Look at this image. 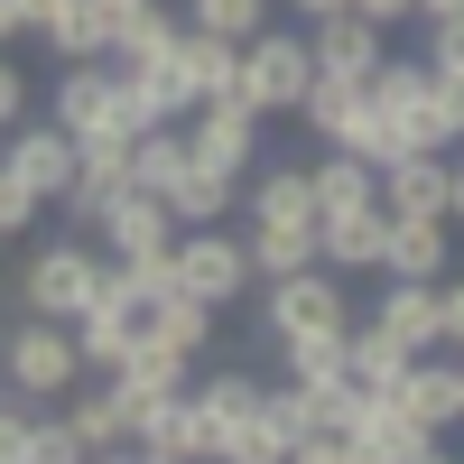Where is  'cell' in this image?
Instances as JSON below:
<instances>
[{"instance_id":"29","label":"cell","mask_w":464,"mask_h":464,"mask_svg":"<svg viewBox=\"0 0 464 464\" xmlns=\"http://www.w3.org/2000/svg\"><path fill=\"white\" fill-rule=\"evenodd\" d=\"M353 111H362V84H353V74H316V84H306V102H297V121H306V130H316V140L334 149Z\"/></svg>"},{"instance_id":"31","label":"cell","mask_w":464,"mask_h":464,"mask_svg":"<svg viewBox=\"0 0 464 464\" xmlns=\"http://www.w3.org/2000/svg\"><path fill=\"white\" fill-rule=\"evenodd\" d=\"M186 28H205V37H232V47H251V37L269 28V0H186Z\"/></svg>"},{"instance_id":"12","label":"cell","mask_w":464,"mask_h":464,"mask_svg":"<svg viewBox=\"0 0 464 464\" xmlns=\"http://www.w3.org/2000/svg\"><path fill=\"white\" fill-rule=\"evenodd\" d=\"M140 446L149 455H177V464H214V418L196 391H177V400H149L140 409Z\"/></svg>"},{"instance_id":"52","label":"cell","mask_w":464,"mask_h":464,"mask_svg":"<svg viewBox=\"0 0 464 464\" xmlns=\"http://www.w3.org/2000/svg\"><path fill=\"white\" fill-rule=\"evenodd\" d=\"M0 353H10V334H0Z\"/></svg>"},{"instance_id":"47","label":"cell","mask_w":464,"mask_h":464,"mask_svg":"<svg viewBox=\"0 0 464 464\" xmlns=\"http://www.w3.org/2000/svg\"><path fill=\"white\" fill-rule=\"evenodd\" d=\"M28 37V19H19V0H0V47H19Z\"/></svg>"},{"instance_id":"7","label":"cell","mask_w":464,"mask_h":464,"mask_svg":"<svg viewBox=\"0 0 464 464\" xmlns=\"http://www.w3.org/2000/svg\"><path fill=\"white\" fill-rule=\"evenodd\" d=\"M446 205H455V149H409L400 168H381V214L446 223Z\"/></svg>"},{"instance_id":"27","label":"cell","mask_w":464,"mask_h":464,"mask_svg":"<svg viewBox=\"0 0 464 464\" xmlns=\"http://www.w3.org/2000/svg\"><path fill=\"white\" fill-rule=\"evenodd\" d=\"M214 316H223V306H205V297H159V306H149V334H159V343H177V353H214Z\"/></svg>"},{"instance_id":"39","label":"cell","mask_w":464,"mask_h":464,"mask_svg":"<svg viewBox=\"0 0 464 464\" xmlns=\"http://www.w3.org/2000/svg\"><path fill=\"white\" fill-rule=\"evenodd\" d=\"M269 418H279L288 437H316V391H306V381H288V391H269Z\"/></svg>"},{"instance_id":"24","label":"cell","mask_w":464,"mask_h":464,"mask_svg":"<svg viewBox=\"0 0 464 464\" xmlns=\"http://www.w3.org/2000/svg\"><path fill=\"white\" fill-rule=\"evenodd\" d=\"M65 418H74V437H84L93 455L140 446V428H130V409H121V391H111V381H93V391H65Z\"/></svg>"},{"instance_id":"34","label":"cell","mask_w":464,"mask_h":464,"mask_svg":"<svg viewBox=\"0 0 464 464\" xmlns=\"http://www.w3.org/2000/svg\"><path fill=\"white\" fill-rule=\"evenodd\" d=\"M28 464H93V446L74 437L65 409H37V418H28Z\"/></svg>"},{"instance_id":"21","label":"cell","mask_w":464,"mask_h":464,"mask_svg":"<svg viewBox=\"0 0 464 464\" xmlns=\"http://www.w3.org/2000/svg\"><path fill=\"white\" fill-rule=\"evenodd\" d=\"M37 47H47V56H65V65H111L121 28H111V19L93 10V0H74L65 19H47V28H37Z\"/></svg>"},{"instance_id":"26","label":"cell","mask_w":464,"mask_h":464,"mask_svg":"<svg viewBox=\"0 0 464 464\" xmlns=\"http://www.w3.org/2000/svg\"><path fill=\"white\" fill-rule=\"evenodd\" d=\"M288 428L269 418V400H260V418H232V428H214V464H288Z\"/></svg>"},{"instance_id":"5","label":"cell","mask_w":464,"mask_h":464,"mask_svg":"<svg viewBox=\"0 0 464 464\" xmlns=\"http://www.w3.org/2000/svg\"><path fill=\"white\" fill-rule=\"evenodd\" d=\"M260 279L251 269V242H232L223 223H196V232H177V288L186 297H205V306H232Z\"/></svg>"},{"instance_id":"19","label":"cell","mask_w":464,"mask_h":464,"mask_svg":"<svg viewBox=\"0 0 464 464\" xmlns=\"http://www.w3.org/2000/svg\"><path fill=\"white\" fill-rule=\"evenodd\" d=\"M242 242H251L260 288H269V279H297V269H316V260H325L316 223H242Z\"/></svg>"},{"instance_id":"6","label":"cell","mask_w":464,"mask_h":464,"mask_svg":"<svg viewBox=\"0 0 464 464\" xmlns=\"http://www.w3.org/2000/svg\"><path fill=\"white\" fill-rule=\"evenodd\" d=\"M260 121H269V111H260V102H242V93L196 102V111H186V149H196V168L242 177V168H251V149H260Z\"/></svg>"},{"instance_id":"23","label":"cell","mask_w":464,"mask_h":464,"mask_svg":"<svg viewBox=\"0 0 464 464\" xmlns=\"http://www.w3.org/2000/svg\"><path fill=\"white\" fill-rule=\"evenodd\" d=\"M362 205H381V168L353 159V149H325L316 159V223L325 214H362Z\"/></svg>"},{"instance_id":"4","label":"cell","mask_w":464,"mask_h":464,"mask_svg":"<svg viewBox=\"0 0 464 464\" xmlns=\"http://www.w3.org/2000/svg\"><path fill=\"white\" fill-rule=\"evenodd\" d=\"M306 84H316V47H306V28H260L251 47H242V102L297 111Z\"/></svg>"},{"instance_id":"22","label":"cell","mask_w":464,"mask_h":464,"mask_svg":"<svg viewBox=\"0 0 464 464\" xmlns=\"http://www.w3.org/2000/svg\"><path fill=\"white\" fill-rule=\"evenodd\" d=\"M102 297L130 306V316H149L159 297H177V251H130V260H111V269H102Z\"/></svg>"},{"instance_id":"9","label":"cell","mask_w":464,"mask_h":464,"mask_svg":"<svg viewBox=\"0 0 464 464\" xmlns=\"http://www.w3.org/2000/svg\"><path fill=\"white\" fill-rule=\"evenodd\" d=\"M372 325H381V334H400L409 353H446V306H437V279H381Z\"/></svg>"},{"instance_id":"46","label":"cell","mask_w":464,"mask_h":464,"mask_svg":"<svg viewBox=\"0 0 464 464\" xmlns=\"http://www.w3.org/2000/svg\"><path fill=\"white\" fill-rule=\"evenodd\" d=\"M93 10H102V19H111V28H130V19H140V10H159V0H93Z\"/></svg>"},{"instance_id":"11","label":"cell","mask_w":464,"mask_h":464,"mask_svg":"<svg viewBox=\"0 0 464 464\" xmlns=\"http://www.w3.org/2000/svg\"><path fill=\"white\" fill-rule=\"evenodd\" d=\"M93 242H102L111 260H130V251H177V205L159 196V186H130V196L102 214Z\"/></svg>"},{"instance_id":"8","label":"cell","mask_w":464,"mask_h":464,"mask_svg":"<svg viewBox=\"0 0 464 464\" xmlns=\"http://www.w3.org/2000/svg\"><path fill=\"white\" fill-rule=\"evenodd\" d=\"M0 149H10V168H19V177L37 186V196H47V205L74 186V168H84V149H74V130L56 121V111H47V121H19Z\"/></svg>"},{"instance_id":"40","label":"cell","mask_w":464,"mask_h":464,"mask_svg":"<svg viewBox=\"0 0 464 464\" xmlns=\"http://www.w3.org/2000/svg\"><path fill=\"white\" fill-rule=\"evenodd\" d=\"M19 121H28V74H19V56H10V47H0V140H10Z\"/></svg>"},{"instance_id":"2","label":"cell","mask_w":464,"mask_h":464,"mask_svg":"<svg viewBox=\"0 0 464 464\" xmlns=\"http://www.w3.org/2000/svg\"><path fill=\"white\" fill-rule=\"evenodd\" d=\"M102 269H111V251L93 260V242H47V251H28V269H19V306H28V316L74 325L102 297Z\"/></svg>"},{"instance_id":"16","label":"cell","mask_w":464,"mask_h":464,"mask_svg":"<svg viewBox=\"0 0 464 464\" xmlns=\"http://www.w3.org/2000/svg\"><path fill=\"white\" fill-rule=\"evenodd\" d=\"M400 409L418 418V428H464V362H446V353H418L409 362V381H400Z\"/></svg>"},{"instance_id":"20","label":"cell","mask_w":464,"mask_h":464,"mask_svg":"<svg viewBox=\"0 0 464 464\" xmlns=\"http://www.w3.org/2000/svg\"><path fill=\"white\" fill-rule=\"evenodd\" d=\"M242 223H316V168H260Z\"/></svg>"},{"instance_id":"50","label":"cell","mask_w":464,"mask_h":464,"mask_svg":"<svg viewBox=\"0 0 464 464\" xmlns=\"http://www.w3.org/2000/svg\"><path fill=\"white\" fill-rule=\"evenodd\" d=\"M446 223H464V159H455V205H446Z\"/></svg>"},{"instance_id":"51","label":"cell","mask_w":464,"mask_h":464,"mask_svg":"<svg viewBox=\"0 0 464 464\" xmlns=\"http://www.w3.org/2000/svg\"><path fill=\"white\" fill-rule=\"evenodd\" d=\"M418 464H464V455H446V437H437V446H428V455H418Z\"/></svg>"},{"instance_id":"43","label":"cell","mask_w":464,"mask_h":464,"mask_svg":"<svg viewBox=\"0 0 464 464\" xmlns=\"http://www.w3.org/2000/svg\"><path fill=\"white\" fill-rule=\"evenodd\" d=\"M353 10H362L372 28H400V19H418V0H353Z\"/></svg>"},{"instance_id":"10","label":"cell","mask_w":464,"mask_h":464,"mask_svg":"<svg viewBox=\"0 0 464 464\" xmlns=\"http://www.w3.org/2000/svg\"><path fill=\"white\" fill-rule=\"evenodd\" d=\"M306 47H316V74H353V84H372V74L391 65V28H372L362 10H343V19L306 28Z\"/></svg>"},{"instance_id":"37","label":"cell","mask_w":464,"mask_h":464,"mask_svg":"<svg viewBox=\"0 0 464 464\" xmlns=\"http://www.w3.org/2000/svg\"><path fill=\"white\" fill-rule=\"evenodd\" d=\"M428 74L464 84V19H428Z\"/></svg>"},{"instance_id":"49","label":"cell","mask_w":464,"mask_h":464,"mask_svg":"<svg viewBox=\"0 0 464 464\" xmlns=\"http://www.w3.org/2000/svg\"><path fill=\"white\" fill-rule=\"evenodd\" d=\"M418 19H464V0H418Z\"/></svg>"},{"instance_id":"35","label":"cell","mask_w":464,"mask_h":464,"mask_svg":"<svg viewBox=\"0 0 464 464\" xmlns=\"http://www.w3.org/2000/svg\"><path fill=\"white\" fill-rule=\"evenodd\" d=\"M428 84H437V74H428V56H391V65L372 74V102H381V111H409Z\"/></svg>"},{"instance_id":"48","label":"cell","mask_w":464,"mask_h":464,"mask_svg":"<svg viewBox=\"0 0 464 464\" xmlns=\"http://www.w3.org/2000/svg\"><path fill=\"white\" fill-rule=\"evenodd\" d=\"M93 464H168V455H149V446H111V455H93Z\"/></svg>"},{"instance_id":"41","label":"cell","mask_w":464,"mask_h":464,"mask_svg":"<svg viewBox=\"0 0 464 464\" xmlns=\"http://www.w3.org/2000/svg\"><path fill=\"white\" fill-rule=\"evenodd\" d=\"M288 464H353V437H297Z\"/></svg>"},{"instance_id":"15","label":"cell","mask_w":464,"mask_h":464,"mask_svg":"<svg viewBox=\"0 0 464 464\" xmlns=\"http://www.w3.org/2000/svg\"><path fill=\"white\" fill-rule=\"evenodd\" d=\"M325 242V269H343V279H381V251H391V214L362 205V214H325L316 223Z\"/></svg>"},{"instance_id":"18","label":"cell","mask_w":464,"mask_h":464,"mask_svg":"<svg viewBox=\"0 0 464 464\" xmlns=\"http://www.w3.org/2000/svg\"><path fill=\"white\" fill-rule=\"evenodd\" d=\"M446 260H455V223H409V214H391L381 279H446Z\"/></svg>"},{"instance_id":"45","label":"cell","mask_w":464,"mask_h":464,"mask_svg":"<svg viewBox=\"0 0 464 464\" xmlns=\"http://www.w3.org/2000/svg\"><path fill=\"white\" fill-rule=\"evenodd\" d=\"M288 10H297L306 28H316V19H343V10H353V0H288Z\"/></svg>"},{"instance_id":"17","label":"cell","mask_w":464,"mask_h":464,"mask_svg":"<svg viewBox=\"0 0 464 464\" xmlns=\"http://www.w3.org/2000/svg\"><path fill=\"white\" fill-rule=\"evenodd\" d=\"M409 343L400 334H381V325H353V343H343V381H353L362 400H400V381H409Z\"/></svg>"},{"instance_id":"30","label":"cell","mask_w":464,"mask_h":464,"mask_svg":"<svg viewBox=\"0 0 464 464\" xmlns=\"http://www.w3.org/2000/svg\"><path fill=\"white\" fill-rule=\"evenodd\" d=\"M186 74H196V93H242V47L232 37H205V28H186Z\"/></svg>"},{"instance_id":"25","label":"cell","mask_w":464,"mask_h":464,"mask_svg":"<svg viewBox=\"0 0 464 464\" xmlns=\"http://www.w3.org/2000/svg\"><path fill=\"white\" fill-rule=\"evenodd\" d=\"M168 205H177V232H196V223H223L232 205H242V177H223V168H186L168 186Z\"/></svg>"},{"instance_id":"14","label":"cell","mask_w":464,"mask_h":464,"mask_svg":"<svg viewBox=\"0 0 464 464\" xmlns=\"http://www.w3.org/2000/svg\"><path fill=\"white\" fill-rule=\"evenodd\" d=\"M74 353H84V381H121V362L140 353V316L111 306V297H93L84 316H74Z\"/></svg>"},{"instance_id":"36","label":"cell","mask_w":464,"mask_h":464,"mask_svg":"<svg viewBox=\"0 0 464 464\" xmlns=\"http://www.w3.org/2000/svg\"><path fill=\"white\" fill-rule=\"evenodd\" d=\"M37 214H47V196H37V186L10 168V149H0V232H28Z\"/></svg>"},{"instance_id":"3","label":"cell","mask_w":464,"mask_h":464,"mask_svg":"<svg viewBox=\"0 0 464 464\" xmlns=\"http://www.w3.org/2000/svg\"><path fill=\"white\" fill-rule=\"evenodd\" d=\"M260 325L279 334V343H297V334H343L353 325V297H343V269H297V279H269V297H260Z\"/></svg>"},{"instance_id":"13","label":"cell","mask_w":464,"mask_h":464,"mask_svg":"<svg viewBox=\"0 0 464 464\" xmlns=\"http://www.w3.org/2000/svg\"><path fill=\"white\" fill-rule=\"evenodd\" d=\"M428 446H437V428H418L400 400H362V418H353V464H418Z\"/></svg>"},{"instance_id":"44","label":"cell","mask_w":464,"mask_h":464,"mask_svg":"<svg viewBox=\"0 0 464 464\" xmlns=\"http://www.w3.org/2000/svg\"><path fill=\"white\" fill-rule=\"evenodd\" d=\"M65 10H74V0H19V19H28V37L47 28V19H65Z\"/></svg>"},{"instance_id":"38","label":"cell","mask_w":464,"mask_h":464,"mask_svg":"<svg viewBox=\"0 0 464 464\" xmlns=\"http://www.w3.org/2000/svg\"><path fill=\"white\" fill-rule=\"evenodd\" d=\"M28 418H37V400H19L0 381V464H28Z\"/></svg>"},{"instance_id":"32","label":"cell","mask_w":464,"mask_h":464,"mask_svg":"<svg viewBox=\"0 0 464 464\" xmlns=\"http://www.w3.org/2000/svg\"><path fill=\"white\" fill-rule=\"evenodd\" d=\"M343 343H353V325H343V334H297V343H279V353H288V381H306V391L343 381Z\"/></svg>"},{"instance_id":"42","label":"cell","mask_w":464,"mask_h":464,"mask_svg":"<svg viewBox=\"0 0 464 464\" xmlns=\"http://www.w3.org/2000/svg\"><path fill=\"white\" fill-rule=\"evenodd\" d=\"M437 306H446V353H464V279H455V269L437 279Z\"/></svg>"},{"instance_id":"1","label":"cell","mask_w":464,"mask_h":464,"mask_svg":"<svg viewBox=\"0 0 464 464\" xmlns=\"http://www.w3.org/2000/svg\"><path fill=\"white\" fill-rule=\"evenodd\" d=\"M0 381H10L19 400H37V409H56L65 391H84V353H74V325H56V316H28V306H19L10 353H0Z\"/></svg>"},{"instance_id":"33","label":"cell","mask_w":464,"mask_h":464,"mask_svg":"<svg viewBox=\"0 0 464 464\" xmlns=\"http://www.w3.org/2000/svg\"><path fill=\"white\" fill-rule=\"evenodd\" d=\"M196 400H205L214 428H232V418H260V400H269V391H260L251 372H205V381H196Z\"/></svg>"},{"instance_id":"28","label":"cell","mask_w":464,"mask_h":464,"mask_svg":"<svg viewBox=\"0 0 464 464\" xmlns=\"http://www.w3.org/2000/svg\"><path fill=\"white\" fill-rule=\"evenodd\" d=\"M186 168H196V149H186V121L140 130V149H130V177H140V186H159V196H168V186H177Z\"/></svg>"},{"instance_id":"53","label":"cell","mask_w":464,"mask_h":464,"mask_svg":"<svg viewBox=\"0 0 464 464\" xmlns=\"http://www.w3.org/2000/svg\"><path fill=\"white\" fill-rule=\"evenodd\" d=\"M455 362H464V353H455Z\"/></svg>"}]
</instances>
